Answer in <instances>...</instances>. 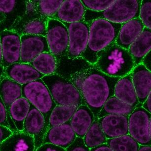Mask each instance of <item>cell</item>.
<instances>
[{"label":"cell","instance_id":"7402d4cb","mask_svg":"<svg viewBox=\"0 0 151 151\" xmlns=\"http://www.w3.org/2000/svg\"><path fill=\"white\" fill-rule=\"evenodd\" d=\"M95 118L92 111L86 105H80L77 107L70 120L77 137L83 138Z\"/></svg>","mask_w":151,"mask_h":151},{"label":"cell","instance_id":"ee69618b","mask_svg":"<svg viewBox=\"0 0 151 151\" xmlns=\"http://www.w3.org/2000/svg\"><path fill=\"white\" fill-rule=\"evenodd\" d=\"M2 51L1 39H0V66H2Z\"/></svg>","mask_w":151,"mask_h":151},{"label":"cell","instance_id":"836d02e7","mask_svg":"<svg viewBox=\"0 0 151 151\" xmlns=\"http://www.w3.org/2000/svg\"><path fill=\"white\" fill-rule=\"evenodd\" d=\"M86 9L90 11L100 12L105 11L111 6L115 1H89L81 0Z\"/></svg>","mask_w":151,"mask_h":151},{"label":"cell","instance_id":"8fae6325","mask_svg":"<svg viewBox=\"0 0 151 151\" xmlns=\"http://www.w3.org/2000/svg\"><path fill=\"white\" fill-rule=\"evenodd\" d=\"M20 63H29L43 52H50L46 37L36 35L20 36Z\"/></svg>","mask_w":151,"mask_h":151},{"label":"cell","instance_id":"8992f818","mask_svg":"<svg viewBox=\"0 0 151 151\" xmlns=\"http://www.w3.org/2000/svg\"><path fill=\"white\" fill-rule=\"evenodd\" d=\"M22 97L43 115L48 128L50 116L57 105L42 79L22 85Z\"/></svg>","mask_w":151,"mask_h":151},{"label":"cell","instance_id":"2e32d148","mask_svg":"<svg viewBox=\"0 0 151 151\" xmlns=\"http://www.w3.org/2000/svg\"><path fill=\"white\" fill-rule=\"evenodd\" d=\"M76 138L69 121L49 128L45 134L43 144H52L66 149L73 143Z\"/></svg>","mask_w":151,"mask_h":151},{"label":"cell","instance_id":"9c48e42d","mask_svg":"<svg viewBox=\"0 0 151 151\" xmlns=\"http://www.w3.org/2000/svg\"><path fill=\"white\" fill-rule=\"evenodd\" d=\"M63 23L68 28V33L66 57L72 60L82 59L88 45L89 24L84 20L76 23Z\"/></svg>","mask_w":151,"mask_h":151},{"label":"cell","instance_id":"52a82bcc","mask_svg":"<svg viewBox=\"0 0 151 151\" xmlns=\"http://www.w3.org/2000/svg\"><path fill=\"white\" fill-rule=\"evenodd\" d=\"M151 113L139 103L128 116V134L140 145L151 146Z\"/></svg>","mask_w":151,"mask_h":151},{"label":"cell","instance_id":"603a6c76","mask_svg":"<svg viewBox=\"0 0 151 151\" xmlns=\"http://www.w3.org/2000/svg\"><path fill=\"white\" fill-rule=\"evenodd\" d=\"M24 1H0V32L9 29L14 22L23 14H19V8L25 6Z\"/></svg>","mask_w":151,"mask_h":151},{"label":"cell","instance_id":"d6a6232c","mask_svg":"<svg viewBox=\"0 0 151 151\" xmlns=\"http://www.w3.org/2000/svg\"><path fill=\"white\" fill-rule=\"evenodd\" d=\"M139 19L145 28L151 30V2L149 0H143L141 3Z\"/></svg>","mask_w":151,"mask_h":151},{"label":"cell","instance_id":"5b68a950","mask_svg":"<svg viewBox=\"0 0 151 151\" xmlns=\"http://www.w3.org/2000/svg\"><path fill=\"white\" fill-rule=\"evenodd\" d=\"M142 0L115 1L114 3L105 11L100 12L86 9L84 21L89 24L97 19H104L117 24H123L139 17Z\"/></svg>","mask_w":151,"mask_h":151},{"label":"cell","instance_id":"cb8c5ba5","mask_svg":"<svg viewBox=\"0 0 151 151\" xmlns=\"http://www.w3.org/2000/svg\"><path fill=\"white\" fill-rule=\"evenodd\" d=\"M114 96L134 108L139 104L131 73L120 77L117 81L114 87Z\"/></svg>","mask_w":151,"mask_h":151},{"label":"cell","instance_id":"ba28073f","mask_svg":"<svg viewBox=\"0 0 151 151\" xmlns=\"http://www.w3.org/2000/svg\"><path fill=\"white\" fill-rule=\"evenodd\" d=\"M46 37L50 51L56 58L59 65L62 59L67 56L68 46V28L62 22L49 19Z\"/></svg>","mask_w":151,"mask_h":151},{"label":"cell","instance_id":"7c38bea8","mask_svg":"<svg viewBox=\"0 0 151 151\" xmlns=\"http://www.w3.org/2000/svg\"><path fill=\"white\" fill-rule=\"evenodd\" d=\"M49 19L41 16L24 14L14 22L9 30L16 31L20 36L36 35L46 37Z\"/></svg>","mask_w":151,"mask_h":151},{"label":"cell","instance_id":"30bf717a","mask_svg":"<svg viewBox=\"0 0 151 151\" xmlns=\"http://www.w3.org/2000/svg\"><path fill=\"white\" fill-rule=\"evenodd\" d=\"M2 51V65L4 68L10 65L20 63L21 39L16 31L4 30L0 32Z\"/></svg>","mask_w":151,"mask_h":151},{"label":"cell","instance_id":"4dcf8cb0","mask_svg":"<svg viewBox=\"0 0 151 151\" xmlns=\"http://www.w3.org/2000/svg\"><path fill=\"white\" fill-rule=\"evenodd\" d=\"M106 143L114 151H138L140 146L129 134L107 139Z\"/></svg>","mask_w":151,"mask_h":151},{"label":"cell","instance_id":"d6986e66","mask_svg":"<svg viewBox=\"0 0 151 151\" xmlns=\"http://www.w3.org/2000/svg\"><path fill=\"white\" fill-rule=\"evenodd\" d=\"M131 74L137 98L142 104L151 92V71L141 63L134 67Z\"/></svg>","mask_w":151,"mask_h":151},{"label":"cell","instance_id":"b9f144b4","mask_svg":"<svg viewBox=\"0 0 151 151\" xmlns=\"http://www.w3.org/2000/svg\"><path fill=\"white\" fill-rule=\"evenodd\" d=\"M90 151H114L106 143L90 149Z\"/></svg>","mask_w":151,"mask_h":151},{"label":"cell","instance_id":"7bdbcfd3","mask_svg":"<svg viewBox=\"0 0 151 151\" xmlns=\"http://www.w3.org/2000/svg\"><path fill=\"white\" fill-rule=\"evenodd\" d=\"M151 146L140 145L138 151H151Z\"/></svg>","mask_w":151,"mask_h":151},{"label":"cell","instance_id":"e575fe53","mask_svg":"<svg viewBox=\"0 0 151 151\" xmlns=\"http://www.w3.org/2000/svg\"><path fill=\"white\" fill-rule=\"evenodd\" d=\"M66 151H90L84 143L83 138L77 137L73 143L66 149Z\"/></svg>","mask_w":151,"mask_h":151},{"label":"cell","instance_id":"7a4b0ae2","mask_svg":"<svg viewBox=\"0 0 151 151\" xmlns=\"http://www.w3.org/2000/svg\"><path fill=\"white\" fill-rule=\"evenodd\" d=\"M89 24L88 45L82 59L93 65L97 62L98 53L115 42L122 24L104 19H95Z\"/></svg>","mask_w":151,"mask_h":151},{"label":"cell","instance_id":"d4e9b609","mask_svg":"<svg viewBox=\"0 0 151 151\" xmlns=\"http://www.w3.org/2000/svg\"><path fill=\"white\" fill-rule=\"evenodd\" d=\"M135 66L141 63L142 60L151 51V30L144 28L141 34L128 49Z\"/></svg>","mask_w":151,"mask_h":151},{"label":"cell","instance_id":"44dd1931","mask_svg":"<svg viewBox=\"0 0 151 151\" xmlns=\"http://www.w3.org/2000/svg\"><path fill=\"white\" fill-rule=\"evenodd\" d=\"M35 151L33 137L22 131L12 132L0 146V151Z\"/></svg>","mask_w":151,"mask_h":151},{"label":"cell","instance_id":"d590c367","mask_svg":"<svg viewBox=\"0 0 151 151\" xmlns=\"http://www.w3.org/2000/svg\"><path fill=\"white\" fill-rule=\"evenodd\" d=\"M0 125L9 128L8 122V114L6 108L1 98L0 97Z\"/></svg>","mask_w":151,"mask_h":151},{"label":"cell","instance_id":"60d3db41","mask_svg":"<svg viewBox=\"0 0 151 151\" xmlns=\"http://www.w3.org/2000/svg\"><path fill=\"white\" fill-rule=\"evenodd\" d=\"M151 92L149 94L148 97L146 100L142 104V108L148 111L149 113H151Z\"/></svg>","mask_w":151,"mask_h":151},{"label":"cell","instance_id":"ab89813d","mask_svg":"<svg viewBox=\"0 0 151 151\" xmlns=\"http://www.w3.org/2000/svg\"><path fill=\"white\" fill-rule=\"evenodd\" d=\"M141 63L149 71L151 70V51L143 58Z\"/></svg>","mask_w":151,"mask_h":151},{"label":"cell","instance_id":"f546056e","mask_svg":"<svg viewBox=\"0 0 151 151\" xmlns=\"http://www.w3.org/2000/svg\"><path fill=\"white\" fill-rule=\"evenodd\" d=\"M78 106L57 105L51 112L48 130L52 127L69 122Z\"/></svg>","mask_w":151,"mask_h":151},{"label":"cell","instance_id":"5bb4252c","mask_svg":"<svg viewBox=\"0 0 151 151\" xmlns=\"http://www.w3.org/2000/svg\"><path fill=\"white\" fill-rule=\"evenodd\" d=\"M22 97V85L2 75L0 79V97L5 104L9 129L12 132L18 131L14 122L9 116V107L14 101Z\"/></svg>","mask_w":151,"mask_h":151},{"label":"cell","instance_id":"f1b7e54d","mask_svg":"<svg viewBox=\"0 0 151 151\" xmlns=\"http://www.w3.org/2000/svg\"><path fill=\"white\" fill-rule=\"evenodd\" d=\"M83 139L85 146L89 149L106 143L107 139L101 127L98 118L96 117Z\"/></svg>","mask_w":151,"mask_h":151},{"label":"cell","instance_id":"f6af8a7d","mask_svg":"<svg viewBox=\"0 0 151 151\" xmlns=\"http://www.w3.org/2000/svg\"><path fill=\"white\" fill-rule=\"evenodd\" d=\"M3 67L2 66H0V79H1V76H2V73H3Z\"/></svg>","mask_w":151,"mask_h":151},{"label":"cell","instance_id":"6da1fadb","mask_svg":"<svg viewBox=\"0 0 151 151\" xmlns=\"http://www.w3.org/2000/svg\"><path fill=\"white\" fill-rule=\"evenodd\" d=\"M119 78L107 76L91 65L76 71L71 74L70 80L95 117H97L104 104L114 96L115 85Z\"/></svg>","mask_w":151,"mask_h":151},{"label":"cell","instance_id":"ac0fdd59","mask_svg":"<svg viewBox=\"0 0 151 151\" xmlns=\"http://www.w3.org/2000/svg\"><path fill=\"white\" fill-rule=\"evenodd\" d=\"M98 119L106 139L128 134V116L109 114Z\"/></svg>","mask_w":151,"mask_h":151},{"label":"cell","instance_id":"1f68e13d","mask_svg":"<svg viewBox=\"0 0 151 151\" xmlns=\"http://www.w3.org/2000/svg\"><path fill=\"white\" fill-rule=\"evenodd\" d=\"M63 1H36L37 14L42 17L51 19L56 14Z\"/></svg>","mask_w":151,"mask_h":151},{"label":"cell","instance_id":"4fadbf2b","mask_svg":"<svg viewBox=\"0 0 151 151\" xmlns=\"http://www.w3.org/2000/svg\"><path fill=\"white\" fill-rule=\"evenodd\" d=\"M47 130L43 115L31 105L29 112L24 122L22 132L33 137L35 150L43 144Z\"/></svg>","mask_w":151,"mask_h":151},{"label":"cell","instance_id":"4316f807","mask_svg":"<svg viewBox=\"0 0 151 151\" xmlns=\"http://www.w3.org/2000/svg\"><path fill=\"white\" fill-rule=\"evenodd\" d=\"M134 109V107L113 96L104 104L97 117L100 119L109 114L129 116Z\"/></svg>","mask_w":151,"mask_h":151},{"label":"cell","instance_id":"e0dca14e","mask_svg":"<svg viewBox=\"0 0 151 151\" xmlns=\"http://www.w3.org/2000/svg\"><path fill=\"white\" fill-rule=\"evenodd\" d=\"M86 9L81 1H63L57 12L51 19L63 23H72L84 20Z\"/></svg>","mask_w":151,"mask_h":151},{"label":"cell","instance_id":"ffe728a7","mask_svg":"<svg viewBox=\"0 0 151 151\" xmlns=\"http://www.w3.org/2000/svg\"><path fill=\"white\" fill-rule=\"evenodd\" d=\"M145 27L138 18L122 24L115 43L127 50L143 31Z\"/></svg>","mask_w":151,"mask_h":151},{"label":"cell","instance_id":"bcb514c9","mask_svg":"<svg viewBox=\"0 0 151 151\" xmlns=\"http://www.w3.org/2000/svg\"><path fill=\"white\" fill-rule=\"evenodd\" d=\"M0 146H1V144H0Z\"/></svg>","mask_w":151,"mask_h":151},{"label":"cell","instance_id":"9a60e30c","mask_svg":"<svg viewBox=\"0 0 151 151\" xmlns=\"http://www.w3.org/2000/svg\"><path fill=\"white\" fill-rule=\"evenodd\" d=\"M2 75L22 85L42 79L44 76L29 63H14L4 68Z\"/></svg>","mask_w":151,"mask_h":151},{"label":"cell","instance_id":"484cf974","mask_svg":"<svg viewBox=\"0 0 151 151\" xmlns=\"http://www.w3.org/2000/svg\"><path fill=\"white\" fill-rule=\"evenodd\" d=\"M30 106L29 101L22 97L14 101L9 107V116L18 131L23 130L24 122L29 112Z\"/></svg>","mask_w":151,"mask_h":151},{"label":"cell","instance_id":"74e56055","mask_svg":"<svg viewBox=\"0 0 151 151\" xmlns=\"http://www.w3.org/2000/svg\"><path fill=\"white\" fill-rule=\"evenodd\" d=\"M35 151H66V149L52 144L44 143Z\"/></svg>","mask_w":151,"mask_h":151},{"label":"cell","instance_id":"83f0119b","mask_svg":"<svg viewBox=\"0 0 151 151\" xmlns=\"http://www.w3.org/2000/svg\"><path fill=\"white\" fill-rule=\"evenodd\" d=\"M29 64L44 76L56 73L59 66L57 60L51 52L40 54Z\"/></svg>","mask_w":151,"mask_h":151},{"label":"cell","instance_id":"f35d334b","mask_svg":"<svg viewBox=\"0 0 151 151\" xmlns=\"http://www.w3.org/2000/svg\"><path fill=\"white\" fill-rule=\"evenodd\" d=\"M12 133V131L9 128L0 125V144L6 140Z\"/></svg>","mask_w":151,"mask_h":151},{"label":"cell","instance_id":"277c9868","mask_svg":"<svg viewBox=\"0 0 151 151\" xmlns=\"http://www.w3.org/2000/svg\"><path fill=\"white\" fill-rule=\"evenodd\" d=\"M42 80L48 87L56 105L76 106L86 105L78 90L70 79L56 73L44 76Z\"/></svg>","mask_w":151,"mask_h":151},{"label":"cell","instance_id":"3957f363","mask_svg":"<svg viewBox=\"0 0 151 151\" xmlns=\"http://www.w3.org/2000/svg\"><path fill=\"white\" fill-rule=\"evenodd\" d=\"M93 66L107 76L120 78L131 73L135 67L128 50L115 42L98 53L97 62Z\"/></svg>","mask_w":151,"mask_h":151},{"label":"cell","instance_id":"8d00e7d4","mask_svg":"<svg viewBox=\"0 0 151 151\" xmlns=\"http://www.w3.org/2000/svg\"><path fill=\"white\" fill-rule=\"evenodd\" d=\"M25 11L24 14L27 16H38L36 9V1H25ZM40 16V15H39Z\"/></svg>","mask_w":151,"mask_h":151}]
</instances>
